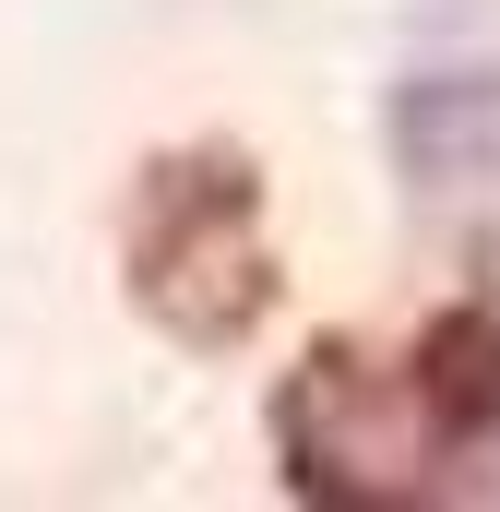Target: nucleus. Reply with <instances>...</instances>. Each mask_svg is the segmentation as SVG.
Returning <instances> with one entry per match:
<instances>
[{"label": "nucleus", "mask_w": 500, "mask_h": 512, "mask_svg": "<svg viewBox=\"0 0 500 512\" xmlns=\"http://www.w3.org/2000/svg\"><path fill=\"white\" fill-rule=\"evenodd\" d=\"M191 286H215V346H227L250 310L274 298V262H262V167H250V155H227V143L143 167L131 298H143L167 334H191Z\"/></svg>", "instance_id": "1"}, {"label": "nucleus", "mask_w": 500, "mask_h": 512, "mask_svg": "<svg viewBox=\"0 0 500 512\" xmlns=\"http://www.w3.org/2000/svg\"><path fill=\"white\" fill-rule=\"evenodd\" d=\"M381 155L405 191L500 179V60H405L381 96Z\"/></svg>", "instance_id": "2"}, {"label": "nucleus", "mask_w": 500, "mask_h": 512, "mask_svg": "<svg viewBox=\"0 0 500 512\" xmlns=\"http://www.w3.org/2000/svg\"><path fill=\"white\" fill-rule=\"evenodd\" d=\"M405 405H417V429H429L441 453L500 441V310L489 298H453V310L417 322V346H405Z\"/></svg>", "instance_id": "3"}]
</instances>
